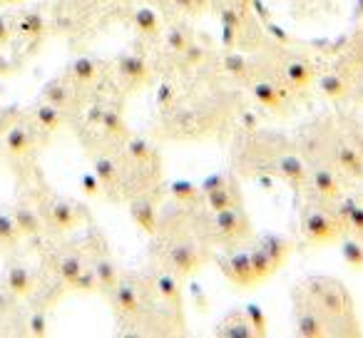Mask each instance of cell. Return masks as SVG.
<instances>
[{"instance_id":"obj_39","label":"cell","mask_w":363,"mask_h":338,"mask_svg":"<svg viewBox=\"0 0 363 338\" xmlns=\"http://www.w3.org/2000/svg\"><path fill=\"white\" fill-rule=\"evenodd\" d=\"M164 43H167V50L174 52V55H179V52L187 50V45H189V43H192V40H189V33L184 30V28L172 26V28H167Z\"/></svg>"},{"instance_id":"obj_26","label":"cell","mask_w":363,"mask_h":338,"mask_svg":"<svg viewBox=\"0 0 363 338\" xmlns=\"http://www.w3.org/2000/svg\"><path fill=\"white\" fill-rule=\"evenodd\" d=\"M43 100H48L50 105L60 107V110L65 112L67 107L72 105V85L67 80H62V77L50 80L45 87H43Z\"/></svg>"},{"instance_id":"obj_22","label":"cell","mask_w":363,"mask_h":338,"mask_svg":"<svg viewBox=\"0 0 363 338\" xmlns=\"http://www.w3.org/2000/svg\"><path fill=\"white\" fill-rule=\"evenodd\" d=\"M92 269H95V276H97V283H100V291L110 293L112 288L117 286V281H120V271H117L115 261H112L107 254H97L95 261H92Z\"/></svg>"},{"instance_id":"obj_30","label":"cell","mask_w":363,"mask_h":338,"mask_svg":"<svg viewBox=\"0 0 363 338\" xmlns=\"http://www.w3.org/2000/svg\"><path fill=\"white\" fill-rule=\"evenodd\" d=\"M249 259H252V269H254V276H257V283L267 281L269 276L277 274V266H274L272 257L264 252L262 244H254V247L249 249Z\"/></svg>"},{"instance_id":"obj_6","label":"cell","mask_w":363,"mask_h":338,"mask_svg":"<svg viewBox=\"0 0 363 338\" xmlns=\"http://www.w3.org/2000/svg\"><path fill=\"white\" fill-rule=\"evenodd\" d=\"M252 232L249 229V219L244 217V209H224V212H214L212 217V237L222 244H234L242 242L247 234Z\"/></svg>"},{"instance_id":"obj_16","label":"cell","mask_w":363,"mask_h":338,"mask_svg":"<svg viewBox=\"0 0 363 338\" xmlns=\"http://www.w3.org/2000/svg\"><path fill=\"white\" fill-rule=\"evenodd\" d=\"M117 72L130 87H140L145 80H150V65L140 55H122L117 60Z\"/></svg>"},{"instance_id":"obj_43","label":"cell","mask_w":363,"mask_h":338,"mask_svg":"<svg viewBox=\"0 0 363 338\" xmlns=\"http://www.w3.org/2000/svg\"><path fill=\"white\" fill-rule=\"evenodd\" d=\"M224 67H227V72H229V75H234V77H242V75H247V72H249L247 57H242L239 52H229L227 60H224Z\"/></svg>"},{"instance_id":"obj_27","label":"cell","mask_w":363,"mask_h":338,"mask_svg":"<svg viewBox=\"0 0 363 338\" xmlns=\"http://www.w3.org/2000/svg\"><path fill=\"white\" fill-rule=\"evenodd\" d=\"M100 127L105 130V135L110 137V140H117V142L130 140V130H127L120 110H115V107H105V112H102V120H100Z\"/></svg>"},{"instance_id":"obj_11","label":"cell","mask_w":363,"mask_h":338,"mask_svg":"<svg viewBox=\"0 0 363 338\" xmlns=\"http://www.w3.org/2000/svg\"><path fill=\"white\" fill-rule=\"evenodd\" d=\"M219 266H222V274L227 276V281L234 283V286H239V288L257 286V276H254L252 259H249V249L234 252L229 259L219 261Z\"/></svg>"},{"instance_id":"obj_14","label":"cell","mask_w":363,"mask_h":338,"mask_svg":"<svg viewBox=\"0 0 363 338\" xmlns=\"http://www.w3.org/2000/svg\"><path fill=\"white\" fill-rule=\"evenodd\" d=\"M35 147V127L30 122L16 120L6 130V150L13 157H23Z\"/></svg>"},{"instance_id":"obj_54","label":"cell","mask_w":363,"mask_h":338,"mask_svg":"<svg viewBox=\"0 0 363 338\" xmlns=\"http://www.w3.org/2000/svg\"><path fill=\"white\" fill-rule=\"evenodd\" d=\"M0 3H23V0H0Z\"/></svg>"},{"instance_id":"obj_51","label":"cell","mask_w":363,"mask_h":338,"mask_svg":"<svg viewBox=\"0 0 363 338\" xmlns=\"http://www.w3.org/2000/svg\"><path fill=\"white\" fill-rule=\"evenodd\" d=\"M172 3H174L179 11L189 13V16H197V13H194V0H172Z\"/></svg>"},{"instance_id":"obj_15","label":"cell","mask_w":363,"mask_h":338,"mask_svg":"<svg viewBox=\"0 0 363 338\" xmlns=\"http://www.w3.org/2000/svg\"><path fill=\"white\" fill-rule=\"evenodd\" d=\"M130 217L135 219V224L145 234H150V237H155V234H157L160 212H157V204L152 202V197H147V194H137V197H132Z\"/></svg>"},{"instance_id":"obj_41","label":"cell","mask_w":363,"mask_h":338,"mask_svg":"<svg viewBox=\"0 0 363 338\" xmlns=\"http://www.w3.org/2000/svg\"><path fill=\"white\" fill-rule=\"evenodd\" d=\"M244 313H247V318H249V323H252L257 338L269 336L267 316H264V311H262V306H259V303H247V306H244Z\"/></svg>"},{"instance_id":"obj_40","label":"cell","mask_w":363,"mask_h":338,"mask_svg":"<svg viewBox=\"0 0 363 338\" xmlns=\"http://www.w3.org/2000/svg\"><path fill=\"white\" fill-rule=\"evenodd\" d=\"M70 288H72V291H77V293H95V291H100V283H97L95 269L85 264V269L77 274V278L70 283Z\"/></svg>"},{"instance_id":"obj_38","label":"cell","mask_w":363,"mask_h":338,"mask_svg":"<svg viewBox=\"0 0 363 338\" xmlns=\"http://www.w3.org/2000/svg\"><path fill=\"white\" fill-rule=\"evenodd\" d=\"M21 229H18L16 219H13V214L8 212H0V247H16L18 242H21Z\"/></svg>"},{"instance_id":"obj_8","label":"cell","mask_w":363,"mask_h":338,"mask_svg":"<svg viewBox=\"0 0 363 338\" xmlns=\"http://www.w3.org/2000/svg\"><path fill=\"white\" fill-rule=\"evenodd\" d=\"M331 164L333 169H341L346 177L361 179L363 182V154L346 135H336L333 152H331Z\"/></svg>"},{"instance_id":"obj_19","label":"cell","mask_w":363,"mask_h":338,"mask_svg":"<svg viewBox=\"0 0 363 338\" xmlns=\"http://www.w3.org/2000/svg\"><path fill=\"white\" fill-rule=\"evenodd\" d=\"M217 336H227V338H257L252 323H249L247 313L242 311H232L217 328Z\"/></svg>"},{"instance_id":"obj_47","label":"cell","mask_w":363,"mask_h":338,"mask_svg":"<svg viewBox=\"0 0 363 338\" xmlns=\"http://www.w3.org/2000/svg\"><path fill=\"white\" fill-rule=\"evenodd\" d=\"M18 117H21V115H18L16 107H8V110H3V107H0V132H6L8 127L18 120Z\"/></svg>"},{"instance_id":"obj_44","label":"cell","mask_w":363,"mask_h":338,"mask_svg":"<svg viewBox=\"0 0 363 338\" xmlns=\"http://www.w3.org/2000/svg\"><path fill=\"white\" fill-rule=\"evenodd\" d=\"M346 229L353 237L363 239V204L356 202V207L351 209V214H348V219H346Z\"/></svg>"},{"instance_id":"obj_9","label":"cell","mask_w":363,"mask_h":338,"mask_svg":"<svg viewBox=\"0 0 363 338\" xmlns=\"http://www.w3.org/2000/svg\"><path fill=\"white\" fill-rule=\"evenodd\" d=\"M306 184L311 187L313 199H321V202H338L343 197L341 182H338L333 167L328 164H308Z\"/></svg>"},{"instance_id":"obj_36","label":"cell","mask_w":363,"mask_h":338,"mask_svg":"<svg viewBox=\"0 0 363 338\" xmlns=\"http://www.w3.org/2000/svg\"><path fill=\"white\" fill-rule=\"evenodd\" d=\"M125 154L130 157L132 164H150L152 159H157L155 152H152V147L147 145L145 140H140V137H130V140H127Z\"/></svg>"},{"instance_id":"obj_24","label":"cell","mask_w":363,"mask_h":338,"mask_svg":"<svg viewBox=\"0 0 363 338\" xmlns=\"http://www.w3.org/2000/svg\"><path fill=\"white\" fill-rule=\"evenodd\" d=\"M33 122H35L40 130L45 132H55L62 127V110L55 105H50L48 100L38 102L35 107H33Z\"/></svg>"},{"instance_id":"obj_17","label":"cell","mask_w":363,"mask_h":338,"mask_svg":"<svg viewBox=\"0 0 363 338\" xmlns=\"http://www.w3.org/2000/svg\"><path fill=\"white\" fill-rule=\"evenodd\" d=\"M11 214H13V219H16V224H18V229H21L23 237H38V234L43 232V227H45V224H43L40 212L28 202H18Z\"/></svg>"},{"instance_id":"obj_48","label":"cell","mask_w":363,"mask_h":338,"mask_svg":"<svg viewBox=\"0 0 363 338\" xmlns=\"http://www.w3.org/2000/svg\"><path fill=\"white\" fill-rule=\"evenodd\" d=\"M172 100H174V87L164 82V85L160 87V92H157V105H160V107H164V105L169 107Z\"/></svg>"},{"instance_id":"obj_34","label":"cell","mask_w":363,"mask_h":338,"mask_svg":"<svg viewBox=\"0 0 363 338\" xmlns=\"http://www.w3.org/2000/svg\"><path fill=\"white\" fill-rule=\"evenodd\" d=\"M222 26H224V45L229 50L237 47V40H239V33H242V18L234 8H224L222 13Z\"/></svg>"},{"instance_id":"obj_13","label":"cell","mask_w":363,"mask_h":338,"mask_svg":"<svg viewBox=\"0 0 363 338\" xmlns=\"http://www.w3.org/2000/svg\"><path fill=\"white\" fill-rule=\"evenodd\" d=\"M152 288H155V293L160 296V301L164 303V306L169 308L172 313H177V316H179V313H182L179 276H177V274H172L169 269H164V271H160L155 276V283H152Z\"/></svg>"},{"instance_id":"obj_52","label":"cell","mask_w":363,"mask_h":338,"mask_svg":"<svg viewBox=\"0 0 363 338\" xmlns=\"http://www.w3.org/2000/svg\"><path fill=\"white\" fill-rule=\"evenodd\" d=\"M242 122H244V125H247V130H249V132L257 130V117H254L252 112H247V115H242Z\"/></svg>"},{"instance_id":"obj_53","label":"cell","mask_w":363,"mask_h":338,"mask_svg":"<svg viewBox=\"0 0 363 338\" xmlns=\"http://www.w3.org/2000/svg\"><path fill=\"white\" fill-rule=\"evenodd\" d=\"M209 8V0H194V13H202Z\"/></svg>"},{"instance_id":"obj_1","label":"cell","mask_w":363,"mask_h":338,"mask_svg":"<svg viewBox=\"0 0 363 338\" xmlns=\"http://www.w3.org/2000/svg\"><path fill=\"white\" fill-rule=\"evenodd\" d=\"M296 293L303 296L326 326V336H358V318L353 301L341 281L328 276H311L296 286Z\"/></svg>"},{"instance_id":"obj_12","label":"cell","mask_w":363,"mask_h":338,"mask_svg":"<svg viewBox=\"0 0 363 338\" xmlns=\"http://www.w3.org/2000/svg\"><path fill=\"white\" fill-rule=\"evenodd\" d=\"M294 323H296V333L303 338H321L326 336V326H323L321 316L316 313V308L306 301L303 296H298L294 291Z\"/></svg>"},{"instance_id":"obj_7","label":"cell","mask_w":363,"mask_h":338,"mask_svg":"<svg viewBox=\"0 0 363 338\" xmlns=\"http://www.w3.org/2000/svg\"><path fill=\"white\" fill-rule=\"evenodd\" d=\"M142 283L135 276H120L117 286L110 291L115 308L127 318H137L145 313V296H142Z\"/></svg>"},{"instance_id":"obj_5","label":"cell","mask_w":363,"mask_h":338,"mask_svg":"<svg viewBox=\"0 0 363 338\" xmlns=\"http://www.w3.org/2000/svg\"><path fill=\"white\" fill-rule=\"evenodd\" d=\"M82 207H75L72 202L67 199H60V197H45L40 202V217H43V224L50 227L52 232H72L82 224V214H80Z\"/></svg>"},{"instance_id":"obj_3","label":"cell","mask_w":363,"mask_h":338,"mask_svg":"<svg viewBox=\"0 0 363 338\" xmlns=\"http://www.w3.org/2000/svg\"><path fill=\"white\" fill-rule=\"evenodd\" d=\"M209 261V252L204 244H199L189 234H174L164 244V266L179 278H187L197 274Z\"/></svg>"},{"instance_id":"obj_35","label":"cell","mask_w":363,"mask_h":338,"mask_svg":"<svg viewBox=\"0 0 363 338\" xmlns=\"http://www.w3.org/2000/svg\"><path fill=\"white\" fill-rule=\"evenodd\" d=\"M172 197H174V202H179V204L197 207V204L202 202V189H199L197 184L179 179V182H172Z\"/></svg>"},{"instance_id":"obj_4","label":"cell","mask_w":363,"mask_h":338,"mask_svg":"<svg viewBox=\"0 0 363 338\" xmlns=\"http://www.w3.org/2000/svg\"><path fill=\"white\" fill-rule=\"evenodd\" d=\"M333 142H336V132H333L331 122H316L311 127H303L301 137H298V150L306 157L308 164H331V152Z\"/></svg>"},{"instance_id":"obj_37","label":"cell","mask_w":363,"mask_h":338,"mask_svg":"<svg viewBox=\"0 0 363 338\" xmlns=\"http://www.w3.org/2000/svg\"><path fill=\"white\" fill-rule=\"evenodd\" d=\"M16 30L21 33L23 38L38 40V38L45 33V21H43L40 13H26V16H21V21H18Z\"/></svg>"},{"instance_id":"obj_32","label":"cell","mask_w":363,"mask_h":338,"mask_svg":"<svg viewBox=\"0 0 363 338\" xmlns=\"http://www.w3.org/2000/svg\"><path fill=\"white\" fill-rule=\"evenodd\" d=\"M341 259L348 269L353 271H363V239L348 237L341 242Z\"/></svg>"},{"instance_id":"obj_42","label":"cell","mask_w":363,"mask_h":338,"mask_svg":"<svg viewBox=\"0 0 363 338\" xmlns=\"http://www.w3.org/2000/svg\"><path fill=\"white\" fill-rule=\"evenodd\" d=\"M48 331H50V323H48L45 311L30 313V318H28V333H30V336L43 338V336H48Z\"/></svg>"},{"instance_id":"obj_20","label":"cell","mask_w":363,"mask_h":338,"mask_svg":"<svg viewBox=\"0 0 363 338\" xmlns=\"http://www.w3.org/2000/svg\"><path fill=\"white\" fill-rule=\"evenodd\" d=\"M281 75H284V80H286V85L291 87V90H303V87L311 85L313 67L308 65L306 60H289V62H284Z\"/></svg>"},{"instance_id":"obj_31","label":"cell","mask_w":363,"mask_h":338,"mask_svg":"<svg viewBox=\"0 0 363 338\" xmlns=\"http://www.w3.org/2000/svg\"><path fill=\"white\" fill-rule=\"evenodd\" d=\"M318 87H321V92L328 97V100H343V97L348 95V80L341 75V72H326V75H321V80H318Z\"/></svg>"},{"instance_id":"obj_55","label":"cell","mask_w":363,"mask_h":338,"mask_svg":"<svg viewBox=\"0 0 363 338\" xmlns=\"http://www.w3.org/2000/svg\"><path fill=\"white\" fill-rule=\"evenodd\" d=\"M242 3H247V6H249V0H242Z\"/></svg>"},{"instance_id":"obj_33","label":"cell","mask_w":363,"mask_h":338,"mask_svg":"<svg viewBox=\"0 0 363 338\" xmlns=\"http://www.w3.org/2000/svg\"><path fill=\"white\" fill-rule=\"evenodd\" d=\"M135 28L147 38H157L162 33V26H160V16L152 11L150 6H142L135 11Z\"/></svg>"},{"instance_id":"obj_29","label":"cell","mask_w":363,"mask_h":338,"mask_svg":"<svg viewBox=\"0 0 363 338\" xmlns=\"http://www.w3.org/2000/svg\"><path fill=\"white\" fill-rule=\"evenodd\" d=\"M85 269V261H82L77 254H72V252H67V254H62L60 259L55 261V274H57V278H60L62 283H65L67 288H70V283L77 278V274Z\"/></svg>"},{"instance_id":"obj_10","label":"cell","mask_w":363,"mask_h":338,"mask_svg":"<svg viewBox=\"0 0 363 338\" xmlns=\"http://www.w3.org/2000/svg\"><path fill=\"white\" fill-rule=\"evenodd\" d=\"M272 174H277L281 182H286L294 192H301V189L306 187L308 167L298 154H294V152H284V154L277 157V162H274Z\"/></svg>"},{"instance_id":"obj_2","label":"cell","mask_w":363,"mask_h":338,"mask_svg":"<svg viewBox=\"0 0 363 338\" xmlns=\"http://www.w3.org/2000/svg\"><path fill=\"white\" fill-rule=\"evenodd\" d=\"M346 232V224L336 214L333 202H321L311 199L301 209V237L308 247H323L333 244L341 234Z\"/></svg>"},{"instance_id":"obj_46","label":"cell","mask_w":363,"mask_h":338,"mask_svg":"<svg viewBox=\"0 0 363 338\" xmlns=\"http://www.w3.org/2000/svg\"><path fill=\"white\" fill-rule=\"evenodd\" d=\"M179 55H182V60H184V65H187V67H197L199 62H202V57H204V50L199 45H194V43H189L187 50L179 52Z\"/></svg>"},{"instance_id":"obj_49","label":"cell","mask_w":363,"mask_h":338,"mask_svg":"<svg viewBox=\"0 0 363 338\" xmlns=\"http://www.w3.org/2000/svg\"><path fill=\"white\" fill-rule=\"evenodd\" d=\"M102 112H105V107L102 105H92L90 110H87V122H90V125H100Z\"/></svg>"},{"instance_id":"obj_25","label":"cell","mask_w":363,"mask_h":338,"mask_svg":"<svg viewBox=\"0 0 363 338\" xmlns=\"http://www.w3.org/2000/svg\"><path fill=\"white\" fill-rule=\"evenodd\" d=\"M252 95L257 97V102L267 110H281L284 105V97L281 90H279V82L272 80H259L252 85Z\"/></svg>"},{"instance_id":"obj_21","label":"cell","mask_w":363,"mask_h":338,"mask_svg":"<svg viewBox=\"0 0 363 338\" xmlns=\"http://www.w3.org/2000/svg\"><path fill=\"white\" fill-rule=\"evenodd\" d=\"M92 169H95L97 179H100L102 187H105V189L120 187V182H122V167L117 164V162L112 159L110 154L95 157V164H92Z\"/></svg>"},{"instance_id":"obj_50","label":"cell","mask_w":363,"mask_h":338,"mask_svg":"<svg viewBox=\"0 0 363 338\" xmlns=\"http://www.w3.org/2000/svg\"><path fill=\"white\" fill-rule=\"evenodd\" d=\"M11 35H13V28L8 26L6 18L0 16V45H6V43L11 40Z\"/></svg>"},{"instance_id":"obj_18","label":"cell","mask_w":363,"mask_h":338,"mask_svg":"<svg viewBox=\"0 0 363 338\" xmlns=\"http://www.w3.org/2000/svg\"><path fill=\"white\" fill-rule=\"evenodd\" d=\"M6 288L13 296H30L33 288H35V276L23 264H13L6 274Z\"/></svg>"},{"instance_id":"obj_28","label":"cell","mask_w":363,"mask_h":338,"mask_svg":"<svg viewBox=\"0 0 363 338\" xmlns=\"http://www.w3.org/2000/svg\"><path fill=\"white\" fill-rule=\"evenodd\" d=\"M97 75H100V65H97V60H92V57H77L75 62L70 65V70H67V77H70L75 85H90V82L97 80Z\"/></svg>"},{"instance_id":"obj_45","label":"cell","mask_w":363,"mask_h":338,"mask_svg":"<svg viewBox=\"0 0 363 338\" xmlns=\"http://www.w3.org/2000/svg\"><path fill=\"white\" fill-rule=\"evenodd\" d=\"M80 187H82V192H85L87 197H100V192L105 189L100 179H97L95 172H85V174H82V177H80Z\"/></svg>"},{"instance_id":"obj_23","label":"cell","mask_w":363,"mask_h":338,"mask_svg":"<svg viewBox=\"0 0 363 338\" xmlns=\"http://www.w3.org/2000/svg\"><path fill=\"white\" fill-rule=\"evenodd\" d=\"M259 244H262L264 252L272 257L277 271L289 261V257H291V242L284 239V237H279V234H264V237L259 239Z\"/></svg>"}]
</instances>
